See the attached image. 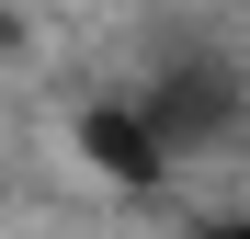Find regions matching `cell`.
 I'll use <instances>...</instances> for the list:
<instances>
[{
  "instance_id": "1",
  "label": "cell",
  "mask_w": 250,
  "mask_h": 239,
  "mask_svg": "<svg viewBox=\"0 0 250 239\" xmlns=\"http://www.w3.org/2000/svg\"><path fill=\"white\" fill-rule=\"evenodd\" d=\"M137 114L159 126V148H205V137L239 114V68H228V57H171V68H159V91H148Z\"/></svg>"
},
{
  "instance_id": "2",
  "label": "cell",
  "mask_w": 250,
  "mask_h": 239,
  "mask_svg": "<svg viewBox=\"0 0 250 239\" xmlns=\"http://www.w3.org/2000/svg\"><path fill=\"white\" fill-rule=\"evenodd\" d=\"M80 137H91V159H103V171H125V182H159V159H171V148H159V126H148L137 103H125V114H91Z\"/></svg>"
},
{
  "instance_id": "3",
  "label": "cell",
  "mask_w": 250,
  "mask_h": 239,
  "mask_svg": "<svg viewBox=\"0 0 250 239\" xmlns=\"http://www.w3.org/2000/svg\"><path fill=\"white\" fill-rule=\"evenodd\" d=\"M193 239H250V217H228V228H193Z\"/></svg>"
}]
</instances>
